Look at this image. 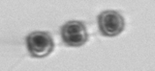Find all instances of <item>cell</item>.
<instances>
[{"instance_id": "6da1fadb", "label": "cell", "mask_w": 155, "mask_h": 71, "mask_svg": "<svg viewBox=\"0 0 155 71\" xmlns=\"http://www.w3.org/2000/svg\"><path fill=\"white\" fill-rule=\"evenodd\" d=\"M26 46L31 57L46 58L54 49L52 37L47 31H34L26 37Z\"/></svg>"}, {"instance_id": "7a4b0ae2", "label": "cell", "mask_w": 155, "mask_h": 71, "mask_svg": "<svg viewBox=\"0 0 155 71\" xmlns=\"http://www.w3.org/2000/svg\"><path fill=\"white\" fill-rule=\"evenodd\" d=\"M63 43L69 47H81L88 40V33L84 22L80 20L67 21L60 29Z\"/></svg>"}, {"instance_id": "3957f363", "label": "cell", "mask_w": 155, "mask_h": 71, "mask_svg": "<svg viewBox=\"0 0 155 71\" xmlns=\"http://www.w3.org/2000/svg\"><path fill=\"white\" fill-rule=\"evenodd\" d=\"M97 22L100 33L108 37L119 36L125 28L124 17L118 12L113 10L102 12L98 16Z\"/></svg>"}]
</instances>
